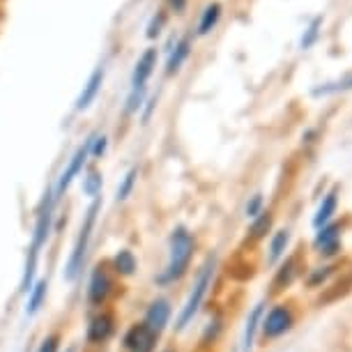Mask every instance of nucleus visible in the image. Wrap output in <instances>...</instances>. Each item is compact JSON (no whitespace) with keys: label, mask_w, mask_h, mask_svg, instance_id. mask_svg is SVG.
I'll return each mask as SVG.
<instances>
[{"label":"nucleus","mask_w":352,"mask_h":352,"mask_svg":"<svg viewBox=\"0 0 352 352\" xmlns=\"http://www.w3.org/2000/svg\"><path fill=\"white\" fill-rule=\"evenodd\" d=\"M196 254V237L187 226H175L170 230L168 237V261H166V267L155 276V285L159 288H166V285L177 283L180 278L191 267V261H194Z\"/></svg>","instance_id":"f257e3e1"},{"label":"nucleus","mask_w":352,"mask_h":352,"mask_svg":"<svg viewBox=\"0 0 352 352\" xmlns=\"http://www.w3.org/2000/svg\"><path fill=\"white\" fill-rule=\"evenodd\" d=\"M99 214H102V196L90 201V205L83 212L81 226H78L76 240L72 244V251L65 261V270H63V278L67 283H76L81 278L85 263H88V254L92 247V237H95V228L99 221Z\"/></svg>","instance_id":"f03ea898"},{"label":"nucleus","mask_w":352,"mask_h":352,"mask_svg":"<svg viewBox=\"0 0 352 352\" xmlns=\"http://www.w3.org/2000/svg\"><path fill=\"white\" fill-rule=\"evenodd\" d=\"M214 272H217V256L212 254V256H208V261L203 263V267L198 270L196 281L191 285L187 302H184V307L180 309V314L175 318V331H184L191 322H194V318L198 316V311L203 307L205 297H208V290L212 288Z\"/></svg>","instance_id":"7ed1b4c3"},{"label":"nucleus","mask_w":352,"mask_h":352,"mask_svg":"<svg viewBox=\"0 0 352 352\" xmlns=\"http://www.w3.org/2000/svg\"><path fill=\"white\" fill-rule=\"evenodd\" d=\"M118 288H120V278L111 272L109 261L97 263L90 270L88 283H85V302L90 311L111 307V302L118 297Z\"/></svg>","instance_id":"20e7f679"},{"label":"nucleus","mask_w":352,"mask_h":352,"mask_svg":"<svg viewBox=\"0 0 352 352\" xmlns=\"http://www.w3.org/2000/svg\"><path fill=\"white\" fill-rule=\"evenodd\" d=\"M58 198H56V191H53V184H49L42 196V201L37 205V212H35V226H32V235H30V244L28 249L37 251L42 254L49 244L51 235L56 232V219H58Z\"/></svg>","instance_id":"39448f33"},{"label":"nucleus","mask_w":352,"mask_h":352,"mask_svg":"<svg viewBox=\"0 0 352 352\" xmlns=\"http://www.w3.org/2000/svg\"><path fill=\"white\" fill-rule=\"evenodd\" d=\"M118 334V314L111 307L92 311L85 324V345L92 352H102Z\"/></svg>","instance_id":"423d86ee"},{"label":"nucleus","mask_w":352,"mask_h":352,"mask_svg":"<svg viewBox=\"0 0 352 352\" xmlns=\"http://www.w3.org/2000/svg\"><path fill=\"white\" fill-rule=\"evenodd\" d=\"M88 162H90V136L85 138V141L74 150V155L69 157L67 166H65V168L60 170L58 180L53 182V191H56L58 201H63V196L69 191V187L74 184L76 177L83 175V170H85V166H88Z\"/></svg>","instance_id":"0eeeda50"},{"label":"nucleus","mask_w":352,"mask_h":352,"mask_svg":"<svg viewBox=\"0 0 352 352\" xmlns=\"http://www.w3.org/2000/svg\"><path fill=\"white\" fill-rule=\"evenodd\" d=\"M157 343H159V334H155L150 327H145L143 320L131 322L120 336L122 352H155Z\"/></svg>","instance_id":"6e6552de"},{"label":"nucleus","mask_w":352,"mask_h":352,"mask_svg":"<svg viewBox=\"0 0 352 352\" xmlns=\"http://www.w3.org/2000/svg\"><path fill=\"white\" fill-rule=\"evenodd\" d=\"M292 322H295V318H292L290 309L283 307V304H278V307L270 309L267 316L263 318L261 331H263V336L267 338V341H274V338L283 336L285 331H290Z\"/></svg>","instance_id":"1a4fd4ad"},{"label":"nucleus","mask_w":352,"mask_h":352,"mask_svg":"<svg viewBox=\"0 0 352 352\" xmlns=\"http://www.w3.org/2000/svg\"><path fill=\"white\" fill-rule=\"evenodd\" d=\"M170 318H173L170 300H166V297H155V300L148 304L145 314H143V324H145V327H150L155 334L162 336L164 329L170 324Z\"/></svg>","instance_id":"9d476101"},{"label":"nucleus","mask_w":352,"mask_h":352,"mask_svg":"<svg viewBox=\"0 0 352 352\" xmlns=\"http://www.w3.org/2000/svg\"><path fill=\"white\" fill-rule=\"evenodd\" d=\"M104 78H106V67H104V65H99V67H95V72L88 76V81H85L83 90H81V95H78V99H76L74 109L78 113L88 111L90 106L97 102L99 92H102V88H104Z\"/></svg>","instance_id":"9b49d317"},{"label":"nucleus","mask_w":352,"mask_h":352,"mask_svg":"<svg viewBox=\"0 0 352 352\" xmlns=\"http://www.w3.org/2000/svg\"><path fill=\"white\" fill-rule=\"evenodd\" d=\"M157 58H159V51L155 46L145 49L138 60L134 65V72H131V81H129V88H148V81L152 76V72L157 67Z\"/></svg>","instance_id":"f8f14e48"},{"label":"nucleus","mask_w":352,"mask_h":352,"mask_svg":"<svg viewBox=\"0 0 352 352\" xmlns=\"http://www.w3.org/2000/svg\"><path fill=\"white\" fill-rule=\"evenodd\" d=\"M109 267L120 281L122 278H131V276H136V272H138V256L131 249L122 247L111 256Z\"/></svg>","instance_id":"ddd939ff"},{"label":"nucleus","mask_w":352,"mask_h":352,"mask_svg":"<svg viewBox=\"0 0 352 352\" xmlns=\"http://www.w3.org/2000/svg\"><path fill=\"white\" fill-rule=\"evenodd\" d=\"M49 278H37L32 283V288L25 295V304H23V316L25 318H35L39 311L46 307V300H49Z\"/></svg>","instance_id":"4468645a"},{"label":"nucleus","mask_w":352,"mask_h":352,"mask_svg":"<svg viewBox=\"0 0 352 352\" xmlns=\"http://www.w3.org/2000/svg\"><path fill=\"white\" fill-rule=\"evenodd\" d=\"M189 53H191V37L177 39L175 46L168 51V58H166V74L168 76L177 74V72L182 69V65L187 63Z\"/></svg>","instance_id":"2eb2a0df"},{"label":"nucleus","mask_w":352,"mask_h":352,"mask_svg":"<svg viewBox=\"0 0 352 352\" xmlns=\"http://www.w3.org/2000/svg\"><path fill=\"white\" fill-rule=\"evenodd\" d=\"M39 258L42 254L32 249H25V261H23V272H21V281H19V292L25 297L28 290L32 288V283L37 281V272H39Z\"/></svg>","instance_id":"dca6fc26"},{"label":"nucleus","mask_w":352,"mask_h":352,"mask_svg":"<svg viewBox=\"0 0 352 352\" xmlns=\"http://www.w3.org/2000/svg\"><path fill=\"white\" fill-rule=\"evenodd\" d=\"M81 189H83V196L88 201H95V198L102 196V189H104V175L99 168H85L83 170V180H81Z\"/></svg>","instance_id":"f3484780"},{"label":"nucleus","mask_w":352,"mask_h":352,"mask_svg":"<svg viewBox=\"0 0 352 352\" xmlns=\"http://www.w3.org/2000/svg\"><path fill=\"white\" fill-rule=\"evenodd\" d=\"M263 311H265V304L258 302L247 318V327H244V352H249L251 348H254L256 331L261 329V322H263Z\"/></svg>","instance_id":"a211bd4d"},{"label":"nucleus","mask_w":352,"mask_h":352,"mask_svg":"<svg viewBox=\"0 0 352 352\" xmlns=\"http://www.w3.org/2000/svg\"><path fill=\"white\" fill-rule=\"evenodd\" d=\"M138 184V166H131V168L124 173L120 177V182H118V189H116V203H124L129 201V196L134 194Z\"/></svg>","instance_id":"6ab92c4d"},{"label":"nucleus","mask_w":352,"mask_h":352,"mask_svg":"<svg viewBox=\"0 0 352 352\" xmlns=\"http://www.w3.org/2000/svg\"><path fill=\"white\" fill-rule=\"evenodd\" d=\"M219 19H221V5L219 3H210L205 12L201 14V21H198V35H210L212 30L217 28Z\"/></svg>","instance_id":"aec40b11"},{"label":"nucleus","mask_w":352,"mask_h":352,"mask_svg":"<svg viewBox=\"0 0 352 352\" xmlns=\"http://www.w3.org/2000/svg\"><path fill=\"white\" fill-rule=\"evenodd\" d=\"M145 99H148V88H129L127 92V99H124V109L122 113L127 118L131 116H138L145 104Z\"/></svg>","instance_id":"412c9836"},{"label":"nucleus","mask_w":352,"mask_h":352,"mask_svg":"<svg viewBox=\"0 0 352 352\" xmlns=\"http://www.w3.org/2000/svg\"><path fill=\"white\" fill-rule=\"evenodd\" d=\"M272 223H274V217H272V212L263 210L256 219H251L249 237H251V240H263V237H267V232L272 230Z\"/></svg>","instance_id":"4be33fe9"},{"label":"nucleus","mask_w":352,"mask_h":352,"mask_svg":"<svg viewBox=\"0 0 352 352\" xmlns=\"http://www.w3.org/2000/svg\"><path fill=\"white\" fill-rule=\"evenodd\" d=\"M288 242H290V232L288 230H276L274 235H272V240H270V256H267V261L270 263L281 261V256L285 254V249H288Z\"/></svg>","instance_id":"5701e85b"},{"label":"nucleus","mask_w":352,"mask_h":352,"mask_svg":"<svg viewBox=\"0 0 352 352\" xmlns=\"http://www.w3.org/2000/svg\"><path fill=\"white\" fill-rule=\"evenodd\" d=\"M336 189H331L327 196H324V201H322V205H320V210H318V214L314 217V226L316 228H322L324 223L329 221L331 219V214L336 212Z\"/></svg>","instance_id":"b1692460"},{"label":"nucleus","mask_w":352,"mask_h":352,"mask_svg":"<svg viewBox=\"0 0 352 352\" xmlns=\"http://www.w3.org/2000/svg\"><path fill=\"white\" fill-rule=\"evenodd\" d=\"M295 274H297V263H295V258H288V261L278 267L276 276H274V290H283L285 285H290Z\"/></svg>","instance_id":"393cba45"},{"label":"nucleus","mask_w":352,"mask_h":352,"mask_svg":"<svg viewBox=\"0 0 352 352\" xmlns=\"http://www.w3.org/2000/svg\"><path fill=\"white\" fill-rule=\"evenodd\" d=\"M109 134H102V131H92L90 134V159H95V162H99V159L106 157V152H109Z\"/></svg>","instance_id":"a878e982"},{"label":"nucleus","mask_w":352,"mask_h":352,"mask_svg":"<svg viewBox=\"0 0 352 352\" xmlns=\"http://www.w3.org/2000/svg\"><path fill=\"white\" fill-rule=\"evenodd\" d=\"M60 348H63V334L60 331H49L37 343L35 352H60Z\"/></svg>","instance_id":"bb28decb"},{"label":"nucleus","mask_w":352,"mask_h":352,"mask_svg":"<svg viewBox=\"0 0 352 352\" xmlns=\"http://www.w3.org/2000/svg\"><path fill=\"white\" fill-rule=\"evenodd\" d=\"M338 242V226L336 223H329L320 228V232L316 235V247L318 249H324L329 247V244H336Z\"/></svg>","instance_id":"cd10ccee"},{"label":"nucleus","mask_w":352,"mask_h":352,"mask_svg":"<svg viewBox=\"0 0 352 352\" xmlns=\"http://www.w3.org/2000/svg\"><path fill=\"white\" fill-rule=\"evenodd\" d=\"M219 331H221V320H212L208 327H205L203 331V336H201V345H210V343H214L217 341V336H219Z\"/></svg>","instance_id":"c85d7f7f"},{"label":"nucleus","mask_w":352,"mask_h":352,"mask_svg":"<svg viewBox=\"0 0 352 352\" xmlns=\"http://www.w3.org/2000/svg\"><path fill=\"white\" fill-rule=\"evenodd\" d=\"M320 23H322V19H314L309 25V30H307V35L302 37V49H309V46H314L316 44V39H318V28H320Z\"/></svg>","instance_id":"c756f323"},{"label":"nucleus","mask_w":352,"mask_h":352,"mask_svg":"<svg viewBox=\"0 0 352 352\" xmlns=\"http://www.w3.org/2000/svg\"><path fill=\"white\" fill-rule=\"evenodd\" d=\"M164 23H166V14H164V12H157V14L150 19V23H148V32H145V35H148L150 39H155V37L159 35V32H162Z\"/></svg>","instance_id":"7c9ffc66"},{"label":"nucleus","mask_w":352,"mask_h":352,"mask_svg":"<svg viewBox=\"0 0 352 352\" xmlns=\"http://www.w3.org/2000/svg\"><path fill=\"white\" fill-rule=\"evenodd\" d=\"M261 212H263V196L256 194V196L249 198L247 208H244V214H247V219H256Z\"/></svg>","instance_id":"2f4dec72"},{"label":"nucleus","mask_w":352,"mask_h":352,"mask_svg":"<svg viewBox=\"0 0 352 352\" xmlns=\"http://www.w3.org/2000/svg\"><path fill=\"white\" fill-rule=\"evenodd\" d=\"M155 109H157V97H148V99H145V104H143V109H141V124L150 122V118H152V113H155Z\"/></svg>","instance_id":"473e14b6"},{"label":"nucleus","mask_w":352,"mask_h":352,"mask_svg":"<svg viewBox=\"0 0 352 352\" xmlns=\"http://www.w3.org/2000/svg\"><path fill=\"white\" fill-rule=\"evenodd\" d=\"M331 270H334V267H320L318 272H314V274L309 276V285H318L320 281H324V278L331 274Z\"/></svg>","instance_id":"72a5a7b5"},{"label":"nucleus","mask_w":352,"mask_h":352,"mask_svg":"<svg viewBox=\"0 0 352 352\" xmlns=\"http://www.w3.org/2000/svg\"><path fill=\"white\" fill-rule=\"evenodd\" d=\"M350 88H352V78H348L345 83L331 85V88H318V90H314V95H327V92H334V90H350Z\"/></svg>","instance_id":"f704fd0d"},{"label":"nucleus","mask_w":352,"mask_h":352,"mask_svg":"<svg viewBox=\"0 0 352 352\" xmlns=\"http://www.w3.org/2000/svg\"><path fill=\"white\" fill-rule=\"evenodd\" d=\"M168 8L175 12V14H182L187 10V0H168Z\"/></svg>","instance_id":"c9c22d12"},{"label":"nucleus","mask_w":352,"mask_h":352,"mask_svg":"<svg viewBox=\"0 0 352 352\" xmlns=\"http://www.w3.org/2000/svg\"><path fill=\"white\" fill-rule=\"evenodd\" d=\"M63 352H78V348H76V345H67V348H65Z\"/></svg>","instance_id":"e433bc0d"},{"label":"nucleus","mask_w":352,"mask_h":352,"mask_svg":"<svg viewBox=\"0 0 352 352\" xmlns=\"http://www.w3.org/2000/svg\"><path fill=\"white\" fill-rule=\"evenodd\" d=\"M159 352H177V348H173V345H168V348H164V350H159Z\"/></svg>","instance_id":"4c0bfd02"},{"label":"nucleus","mask_w":352,"mask_h":352,"mask_svg":"<svg viewBox=\"0 0 352 352\" xmlns=\"http://www.w3.org/2000/svg\"><path fill=\"white\" fill-rule=\"evenodd\" d=\"M25 352H30V350H25Z\"/></svg>","instance_id":"58836bf2"}]
</instances>
